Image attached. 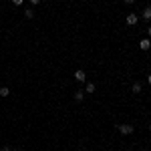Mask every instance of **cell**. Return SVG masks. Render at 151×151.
Returning <instances> with one entry per match:
<instances>
[{"label":"cell","instance_id":"obj_16","mask_svg":"<svg viewBox=\"0 0 151 151\" xmlns=\"http://www.w3.org/2000/svg\"><path fill=\"white\" fill-rule=\"evenodd\" d=\"M147 35H149V38H151V26H149V28H147Z\"/></svg>","mask_w":151,"mask_h":151},{"label":"cell","instance_id":"obj_10","mask_svg":"<svg viewBox=\"0 0 151 151\" xmlns=\"http://www.w3.org/2000/svg\"><path fill=\"white\" fill-rule=\"evenodd\" d=\"M10 95V89L8 87H0V97H8Z\"/></svg>","mask_w":151,"mask_h":151},{"label":"cell","instance_id":"obj_11","mask_svg":"<svg viewBox=\"0 0 151 151\" xmlns=\"http://www.w3.org/2000/svg\"><path fill=\"white\" fill-rule=\"evenodd\" d=\"M12 4H14V6H22L24 0H12Z\"/></svg>","mask_w":151,"mask_h":151},{"label":"cell","instance_id":"obj_14","mask_svg":"<svg viewBox=\"0 0 151 151\" xmlns=\"http://www.w3.org/2000/svg\"><path fill=\"white\" fill-rule=\"evenodd\" d=\"M123 2H125V4H133L135 0H123Z\"/></svg>","mask_w":151,"mask_h":151},{"label":"cell","instance_id":"obj_1","mask_svg":"<svg viewBox=\"0 0 151 151\" xmlns=\"http://www.w3.org/2000/svg\"><path fill=\"white\" fill-rule=\"evenodd\" d=\"M117 129H119L123 135H131V133L135 131V127H133V125H127V123H121V125H117Z\"/></svg>","mask_w":151,"mask_h":151},{"label":"cell","instance_id":"obj_3","mask_svg":"<svg viewBox=\"0 0 151 151\" xmlns=\"http://www.w3.org/2000/svg\"><path fill=\"white\" fill-rule=\"evenodd\" d=\"M125 22H127L129 26H135V24L139 22V16H137L135 12H129V14H127V18H125Z\"/></svg>","mask_w":151,"mask_h":151},{"label":"cell","instance_id":"obj_12","mask_svg":"<svg viewBox=\"0 0 151 151\" xmlns=\"http://www.w3.org/2000/svg\"><path fill=\"white\" fill-rule=\"evenodd\" d=\"M0 151H12V149H10V147H8V145H4V147H2V149H0Z\"/></svg>","mask_w":151,"mask_h":151},{"label":"cell","instance_id":"obj_8","mask_svg":"<svg viewBox=\"0 0 151 151\" xmlns=\"http://www.w3.org/2000/svg\"><path fill=\"white\" fill-rule=\"evenodd\" d=\"M83 99H85V89H79L75 93V101H83Z\"/></svg>","mask_w":151,"mask_h":151},{"label":"cell","instance_id":"obj_13","mask_svg":"<svg viewBox=\"0 0 151 151\" xmlns=\"http://www.w3.org/2000/svg\"><path fill=\"white\" fill-rule=\"evenodd\" d=\"M30 4L35 6V4H40V0H30Z\"/></svg>","mask_w":151,"mask_h":151},{"label":"cell","instance_id":"obj_15","mask_svg":"<svg viewBox=\"0 0 151 151\" xmlns=\"http://www.w3.org/2000/svg\"><path fill=\"white\" fill-rule=\"evenodd\" d=\"M147 83H149V85H151V73H149V75H147Z\"/></svg>","mask_w":151,"mask_h":151},{"label":"cell","instance_id":"obj_17","mask_svg":"<svg viewBox=\"0 0 151 151\" xmlns=\"http://www.w3.org/2000/svg\"><path fill=\"white\" fill-rule=\"evenodd\" d=\"M14 151H20V149H14Z\"/></svg>","mask_w":151,"mask_h":151},{"label":"cell","instance_id":"obj_4","mask_svg":"<svg viewBox=\"0 0 151 151\" xmlns=\"http://www.w3.org/2000/svg\"><path fill=\"white\" fill-rule=\"evenodd\" d=\"M139 48L141 50H149L151 48V38H141L139 40Z\"/></svg>","mask_w":151,"mask_h":151},{"label":"cell","instance_id":"obj_5","mask_svg":"<svg viewBox=\"0 0 151 151\" xmlns=\"http://www.w3.org/2000/svg\"><path fill=\"white\" fill-rule=\"evenodd\" d=\"M141 18H143V20H151V6H145V8H143Z\"/></svg>","mask_w":151,"mask_h":151},{"label":"cell","instance_id":"obj_6","mask_svg":"<svg viewBox=\"0 0 151 151\" xmlns=\"http://www.w3.org/2000/svg\"><path fill=\"white\" fill-rule=\"evenodd\" d=\"M141 91H143V85H141V83H133V87H131V93L139 95Z\"/></svg>","mask_w":151,"mask_h":151},{"label":"cell","instance_id":"obj_9","mask_svg":"<svg viewBox=\"0 0 151 151\" xmlns=\"http://www.w3.org/2000/svg\"><path fill=\"white\" fill-rule=\"evenodd\" d=\"M24 18H28V20H30V18H35V12H32V8H26V10H24Z\"/></svg>","mask_w":151,"mask_h":151},{"label":"cell","instance_id":"obj_7","mask_svg":"<svg viewBox=\"0 0 151 151\" xmlns=\"http://www.w3.org/2000/svg\"><path fill=\"white\" fill-rule=\"evenodd\" d=\"M95 89H97L95 83H85V93H95Z\"/></svg>","mask_w":151,"mask_h":151},{"label":"cell","instance_id":"obj_2","mask_svg":"<svg viewBox=\"0 0 151 151\" xmlns=\"http://www.w3.org/2000/svg\"><path fill=\"white\" fill-rule=\"evenodd\" d=\"M73 77H75V81L77 83H87V75H85V70L83 69H79V70H75V75H73Z\"/></svg>","mask_w":151,"mask_h":151}]
</instances>
